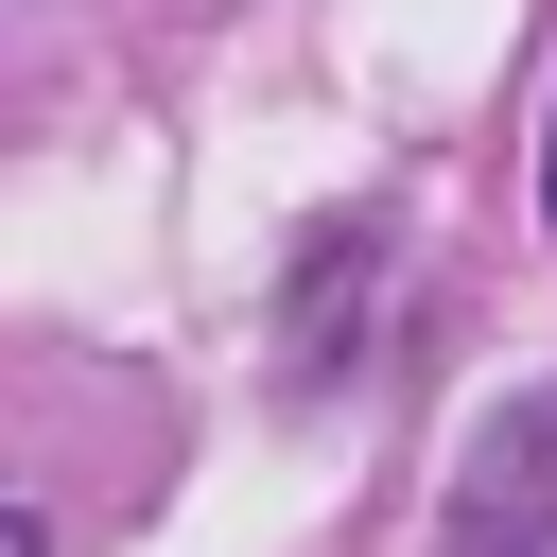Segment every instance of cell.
<instances>
[{
    "label": "cell",
    "instance_id": "1",
    "mask_svg": "<svg viewBox=\"0 0 557 557\" xmlns=\"http://www.w3.org/2000/svg\"><path fill=\"white\" fill-rule=\"evenodd\" d=\"M435 557H557V383L487 400V435L453 453V505H435Z\"/></svg>",
    "mask_w": 557,
    "mask_h": 557
},
{
    "label": "cell",
    "instance_id": "2",
    "mask_svg": "<svg viewBox=\"0 0 557 557\" xmlns=\"http://www.w3.org/2000/svg\"><path fill=\"white\" fill-rule=\"evenodd\" d=\"M366 278H383V226L331 209V226L296 244V278H278V383H348V348H366Z\"/></svg>",
    "mask_w": 557,
    "mask_h": 557
},
{
    "label": "cell",
    "instance_id": "3",
    "mask_svg": "<svg viewBox=\"0 0 557 557\" xmlns=\"http://www.w3.org/2000/svg\"><path fill=\"white\" fill-rule=\"evenodd\" d=\"M540 226H557V122H540Z\"/></svg>",
    "mask_w": 557,
    "mask_h": 557
}]
</instances>
